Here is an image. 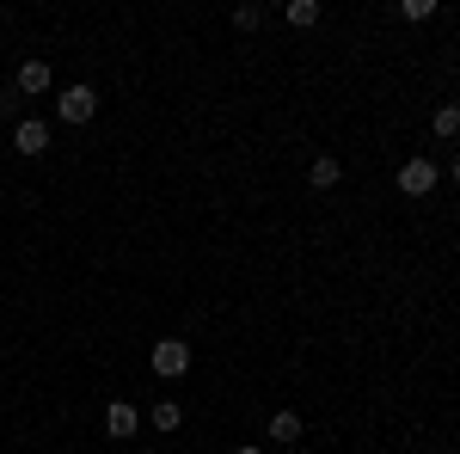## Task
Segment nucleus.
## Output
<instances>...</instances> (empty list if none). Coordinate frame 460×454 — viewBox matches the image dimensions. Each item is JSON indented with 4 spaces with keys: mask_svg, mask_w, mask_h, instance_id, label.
Wrapping results in <instances>:
<instances>
[{
    "mask_svg": "<svg viewBox=\"0 0 460 454\" xmlns=\"http://www.w3.org/2000/svg\"><path fill=\"white\" fill-rule=\"evenodd\" d=\"M319 13H325L319 0H288V6H283V19L295 25V31H307V25H319Z\"/></svg>",
    "mask_w": 460,
    "mask_h": 454,
    "instance_id": "obj_9",
    "label": "nucleus"
},
{
    "mask_svg": "<svg viewBox=\"0 0 460 454\" xmlns=\"http://www.w3.org/2000/svg\"><path fill=\"white\" fill-rule=\"evenodd\" d=\"M56 117H62V123H93V117H99V93H93V86H62Z\"/></svg>",
    "mask_w": 460,
    "mask_h": 454,
    "instance_id": "obj_2",
    "label": "nucleus"
},
{
    "mask_svg": "<svg viewBox=\"0 0 460 454\" xmlns=\"http://www.w3.org/2000/svg\"><path fill=\"white\" fill-rule=\"evenodd\" d=\"M147 369H154L160 381H178V375L190 369V344H184V338H160V344L147 350Z\"/></svg>",
    "mask_w": 460,
    "mask_h": 454,
    "instance_id": "obj_1",
    "label": "nucleus"
},
{
    "mask_svg": "<svg viewBox=\"0 0 460 454\" xmlns=\"http://www.w3.org/2000/svg\"><path fill=\"white\" fill-rule=\"evenodd\" d=\"M455 184H460V154H455Z\"/></svg>",
    "mask_w": 460,
    "mask_h": 454,
    "instance_id": "obj_15",
    "label": "nucleus"
},
{
    "mask_svg": "<svg viewBox=\"0 0 460 454\" xmlns=\"http://www.w3.org/2000/svg\"><path fill=\"white\" fill-rule=\"evenodd\" d=\"M13 154H25V160L49 154V123H37V117H19V123H13Z\"/></svg>",
    "mask_w": 460,
    "mask_h": 454,
    "instance_id": "obj_4",
    "label": "nucleus"
},
{
    "mask_svg": "<svg viewBox=\"0 0 460 454\" xmlns=\"http://www.w3.org/2000/svg\"><path fill=\"white\" fill-rule=\"evenodd\" d=\"M136 423H142V412H136L129 399H111V405H105V436L123 442V436H136Z\"/></svg>",
    "mask_w": 460,
    "mask_h": 454,
    "instance_id": "obj_5",
    "label": "nucleus"
},
{
    "mask_svg": "<svg viewBox=\"0 0 460 454\" xmlns=\"http://www.w3.org/2000/svg\"><path fill=\"white\" fill-rule=\"evenodd\" d=\"M234 454H264V449H258V442H240V449H234Z\"/></svg>",
    "mask_w": 460,
    "mask_h": 454,
    "instance_id": "obj_14",
    "label": "nucleus"
},
{
    "mask_svg": "<svg viewBox=\"0 0 460 454\" xmlns=\"http://www.w3.org/2000/svg\"><path fill=\"white\" fill-rule=\"evenodd\" d=\"M147 423H154V430H178V423H184L178 399H154V405H147Z\"/></svg>",
    "mask_w": 460,
    "mask_h": 454,
    "instance_id": "obj_10",
    "label": "nucleus"
},
{
    "mask_svg": "<svg viewBox=\"0 0 460 454\" xmlns=\"http://www.w3.org/2000/svg\"><path fill=\"white\" fill-rule=\"evenodd\" d=\"M429 191H436V160H424V154L405 160L399 166V197H429Z\"/></svg>",
    "mask_w": 460,
    "mask_h": 454,
    "instance_id": "obj_3",
    "label": "nucleus"
},
{
    "mask_svg": "<svg viewBox=\"0 0 460 454\" xmlns=\"http://www.w3.org/2000/svg\"><path fill=\"white\" fill-rule=\"evenodd\" d=\"M429 129H436V141H455L460 136V105H455V99H442V105H436Z\"/></svg>",
    "mask_w": 460,
    "mask_h": 454,
    "instance_id": "obj_6",
    "label": "nucleus"
},
{
    "mask_svg": "<svg viewBox=\"0 0 460 454\" xmlns=\"http://www.w3.org/2000/svg\"><path fill=\"white\" fill-rule=\"evenodd\" d=\"M338 178H344V166H338V160H332V154H319L314 166H307V184H314V191H332V184H338Z\"/></svg>",
    "mask_w": 460,
    "mask_h": 454,
    "instance_id": "obj_8",
    "label": "nucleus"
},
{
    "mask_svg": "<svg viewBox=\"0 0 460 454\" xmlns=\"http://www.w3.org/2000/svg\"><path fill=\"white\" fill-rule=\"evenodd\" d=\"M19 93H49V62H19Z\"/></svg>",
    "mask_w": 460,
    "mask_h": 454,
    "instance_id": "obj_7",
    "label": "nucleus"
},
{
    "mask_svg": "<svg viewBox=\"0 0 460 454\" xmlns=\"http://www.w3.org/2000/svg\"><path fill=\"white\" fill-rule=\"evenodd\" d=\"M234 25H240V31H258V25H264V6H234Z\"/></svg>",
    "mask_w": 460,
    "mask_h": 454,
    "instance_id": "obj_12",
    "label": "nucleus"
},
{
    "mask_svg": "<svg viewBox=\"0 0 460 454\" xmlns=\"http://www.w3.org/2000/svg\"><path fill=\"white\" fill-rule=\"evenodd\" d=\"M270 442H301V418L295 412H277L270 418Z\"/></svg>",
    "mask_w": 460,
    "mask_h": 454,
    "instance_id": "obj_11",
    "label": "nucleus"
},
{
    "mask_svg": "<svg viewBox=\"0 0 460 454\" xmlns=\"http://www.w3.org/2000/svg\"><path fill=\"white\" fill-rule=\"evenodd\" d=\"M142 454H154V449H142Z\"/></svg>",
    "mask_w": 460,
    "mask_h": 454,
    "instance_id": "obj_16",
    "label": "nucleus"
},
{
    "mask_svg": "<svg viewBox=\"0 0 460 454\" xmlns=\"http://www.w3.org/2000/svg\"><path fill=\"white\" fill-rule=\"evenodd\" d=\"M399 13H405V19H429V13H436V0H405Z\"/></svg>",
    "mask_w": 460,
    "mask_h": 454,
    "instance_id": "obj_13",
    "label": "nucleus"
}]
</instances>
